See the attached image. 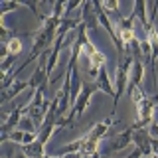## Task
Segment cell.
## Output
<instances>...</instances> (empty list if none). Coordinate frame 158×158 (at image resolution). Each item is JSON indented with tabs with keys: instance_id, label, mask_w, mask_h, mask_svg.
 <instances>
[{
	"instance_id": "cell-17",
	"label": "cell",
	"mask_w": 158,
	"mask_h": 158,
	"mask_svg": "<svg viewBox=\"0 0 158 158\" xmlns=\"http://www.w3.org/2000/svg\"><path fill=\"white\" fill-rule=\"evenodd\" d=\"M14 61H16V56H8L2 59V63H0V69H2V75H6V73L14 71Z\"/></svg>"
},
{
	"instance_id": "cell-5",
	"label": "cell",
	"mask_w": 158,
	"mask_h": 158,
	"mask_svg": "<svg viewBox=\"0 0 158 158\" xmlns=\"http://www.w3.org/2000/svg\"><path fill=\"white\" fill-rule=\"evenodd\" d=\"M142 81H144V63H142V59H135V61H132L131 75H128L127 95H132V91H135V89L142 87Z\"/></svg>"
},
{
	"instance_id": "cell-19",
	"label": "cell",
	"mask_w": 158,
	"mask_h": 158,
	"mask_svg": "<svg viewBox=\"0 0 158 158\" xmlns=\"http://www.w3.org/2000/svg\"><path fill=\"white\" fill-rule=\"evenodd\" d=\"M146 131H148V135H150V138H156V140H158V123H156V121L152 123V125L148 127Z\"/></svg>"
},
{
	"instance_id": "cell-4",
	"label": "cell",
	"mask_w": 158,
	"mask_h": 158,
	"mask_svg": "<svg viewBox=\"0 0 158 158\" xmlns=\"http://www.w3.org/2000/svg\"><path fill=\"white\" fill-rule=\"evenodd\" d=\"M128 144H132V128H131V127L125 128V131H121V132H117V135L111 138V142H109L107 148H105V154L125 150Z\"/></svg>"
},
{
	"instance_id": "cell-22",
	"label": "cell",
	"mask_w": 158,
	"mask_h": 158,
	"mask_svg": "<svg viewBox=\"0 0 158 158\" xmlns=\"http://www.w3.org/2000/svg\"><path fill=\"white\" fill-rule=\"evenodd\" d=\"M140 158H158V156H154V154H152V156H140Z\"/></svg>"
},
{
	"instance_id": "cell-10",
	"label": "cell",
	"mask_w": 158,
	"mask_h": 158,
	"mask_svg": "<svg viewBox=\"0 0 158 158\" xmlns=\"http://www.w3.org/2000/svg\"><path fill=\"white\" fill-rule=\"evenodd\" d=\"M26 89H30V81H18L14 83L10 89H6V91H2V99H0V103H8L12 101V99H16L22 91H26Z\"/></svg>"
},
{
	"instance_id": "cell-15",
	"label": "cell",
	"mask_w": 158,
	"mask_h": 158,
	"mask_svg": "<svg viewBox=\"0 0 158 158\" xmlns=\"http://www.w3.org/2000/svg\"><path fill=\"white\" fill-rule=\"evenodd\" d=\"M65 6H67V2H63V0H57V2H53L52 14H49V16L61 22V20H63V14H65Z\"/></svg>"
},
{
	"instance_id": "cell-9",
	"label": "cell",
	"mask_w": 158,
	"mask_h": 158,
	"mask_svg": "<svg viewBox=\"0 0 158 158\" xmlns=\"http://www.w3.org/2000/svg\"><path fill=\"white\" fill-rule=\"evenodd\" d=\"M95 85H97L99 91H103L105 95H113V99H115V87H113L111 79H109L107 67H101V71H99V75L95 79Z\"/></svg>"
},
{
	"instance_id": "cell-14",
	"label": "cell",
	"mask_w": 158,
	"mask_h": 158,
	"mask_svg": "<svg viewBox=\"0 0 158 158\" xmlns=\"http://www.w3.org/2000/svg\"><path fill=\"white\" fill-rule=\"evenodd\" d=\"M101 6H103V10H105L107 14H113L117 20L123 18L121 12H118V2H117V0H105V2H101Z\"/></svg>"
},
{
	"instance_id": "cell-20",
	"label": "cell",
	"mask_w": 158,
	"mask_h": 158,
	"mask_svg": "<svg viewBox=\"0 0 158 158\" xmlns=\"http://www.w3.org/2000/svg\"><path fill=\"white\" fill-rule=\"evenodd\" d=\"M150 148H152V154L158 156V140H156V138H152V140H150Z\"/></svg>"
},
{
	"instance_id": "cell-12",
	"label": "cell",
	"mask_w": 158,
	"mask_h": 158,
	"mask_svg": "<svg viewBox=\"0 0 158 158\" xmlns=\"http://www.w3.org/2000/svg\"><path fill=\"white\" fill-rule=\"evenodd\" d=\"M22 148V152L26 154L28 158H46V146L40 144V142H32V144H24L20 146Z\"/></svg>"
},
{
	"instance_id": "cell-6",
	"label": "cell",
	"mask_w": 158,
	"mask_h": 158,
	"mask_svg": "<svg viewBox=\"0 0 158 158\" xmlns=\"http://www.w3.org/2000/svg\"><path fill=\"white\" fill-rule=\"evenodd\" d=\"M81 24L87 28V32H93L99 26V16H97V8L95 2H83L81 6Z\"/></svg>"
},
{
	"instance_id": "cell-16",
	"label": "cell",
	"mask_w": 158,
	"mask_h": 158,
	"mask_svg": "<svg viewBox=\"0 0 158 158\" xmlns=\"http://www.w3.org/2000/svg\"><path fill=\"white\" fill-rule=\"evenodd\" d=\"M22 6V2H10V0H0V18H4L8 12L12 10H18Z\"/></svg>"
},
{
	"instance_id": "cell-2",
	"label": "cell",
	"mask_w": 158,
	"mask_h": 158,
	"mask_svg": "<svg viewBox=\"0 0 158 158\" xmlns=\"http://www.w3.org/2000/svg\"><path fill=\"white\" fill-rule=\"evenodd\" d=\"M132 56L131 53H127L125 57L118 59L117 63V73H115V99H113V111L117 109L118 105V99L123 97V93H125V89L128 85V75H131V69H132ZM111 111V113H113Z\"/></svg>"
},
{
	"instance_id": "cell-11",
	"label": "cell",
	"mask_w": 158,
	"mask_h": 158,
	"mask_svg": "<svg viewBox=\"0 0 158 158\" xmlns=\"http://www.w3.org/2000/svg\"><path fill=\"white\" fill-rule=\"evenodd\" d=\"M146 8H148V4L144 2V0H136L135 6H132V14L136 16V20H140V24H142V28H144V30L150 26V22H148V14H146Z\"/></svg>"
},
{
	"instance_id": "cell-13",
	"label": "cell",
	"mask_w": 158,
	"mask_h": 158,
	"mask_svg": "<svg viewBox=\"0 0 158 158\" xmlns=\"http://www.w3.org/2000/svg\"><path fill=\"white\" fill-rule=\"evenodd\" d=\"M18 128H20V131H24V132H38V127H36V123L30 118V115H24L22 118H20Z\"/></svg>"
},
{
	"instance_id": "cell-8",
	"label": "cell",
	"mask_w": 158,
	"mask_h": 158,
	"mask_svg": "<svg viewBox=\"0 0 158 158\" xmlns=\"http://www.w3.org/2000/svg\"><path fill=\"white\" fill-rule=\"evenodd\" d=\"M113 125H117V118H115V117H107L105 121L97 123L95 127H91V128H89V132H85V136L89 138V140H99V142H101L103 138L107 136L109 127H113Z\"/></svg>"
},
{
	"instance_id": "cell-7",
	"label": "cell",
	"mask_w": 158,
	"mask_h": 158,
	"mask_svg": "<svg viewBox=\"0 0 158 158\" xmlns=\"http://www.w3.org/2000/svg\"><path fill=\"white\" fill-rule=\"evenodd\" d=\"M150 135L146 128L140 131H132V144L136 146V150H140L142 156H152V148H150Z\"/></svg>"
},
{
	"instance_id": "cell-23",
	"label": "cell",
	"mask_w": 158,
	"mask_h": 158,
	"mask_svg": "<svg viewBox=\"0 0 158 158\" xmlns=\"http://www.w3.org/2000/svg\"><path fill=\"white\" fill-rule=\"evenodd\" d=\"M46 158H59V156H48V154H46Z\"/></svg>"
},
{
	"instance_id": "cell-21",
	"label": "cell",
	"mask_w": 158,
	"mask_h": 158,
	"mask_svg": "<svg viewBox=\"0 0 158 158\" xmlns=\"http://www.w3.org/2000/svg\"><path fill=\"white\" fill-rule=\"evenodd\" d=\"M10 158H28V156L24 154V152H20V154H16V156H10Z\"/></svg>"
},
{
	"instance_id": "cell-1",
	"label": "cell",
	"mask_w": 158,
	"mask_h": 158,
	"mask_svg": "<svg viewBox=\"0 0 158 158\" xmlns=\"http://www.w3.org/2000/svg\"><path fill=\"white\" fill-rule=\"evenodd\" d=\"M99 91L95 83H83V89H81V93H79V97H77V101L71 105V109H69V115L63 118L61 123L57 125L59 127H73V123L77 121V118H81L83 117V113H85V109L89 107V103H91V97H93V93Z\"/></svg>"
},
{
	"instance_id": "cell-18",
	"label": "cell",
	"mask_w": 158,
	"mask_h": 158,
	"mask_svg": "<svg viewBox=\"0 0 158 158\" xmlns=\"http://www.w3.org/2000/svg\"><path fill=\"white\" fill-rule=\"evenodd\" d=\"M24 135H26L24 131H20V128H16V131H12V132L8 135V140L16 142V144H22V142H24Z\"/></svg>"
},
{
	"instance_id": "cell-3",
	"label": "cell",
	"mask_w": 158,
	"mask_h": 158,
	"mask_svg": "<svg viewBox=\"0 0 158 158\" xmlns=\"http://www.w3.org/2000/svg\"><path fill=\"white\" fill-rule=\"evenodd\" d=\"M136 105V121L132 123V131H140V128H146L154 123V107L158 105V95L154 97H144L140 99Z\"/></svg>"
}]
</instances>
